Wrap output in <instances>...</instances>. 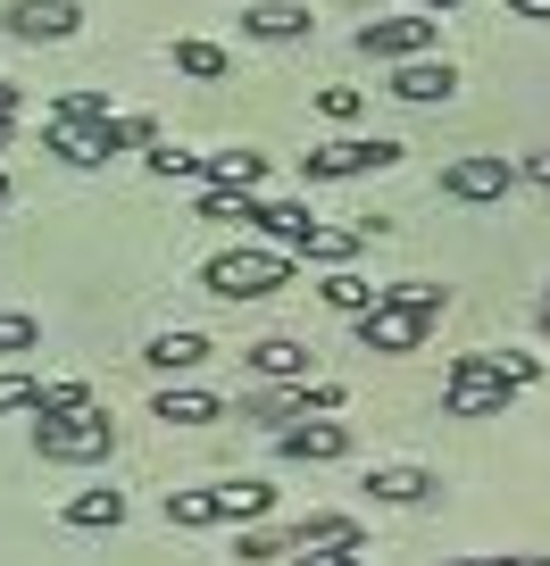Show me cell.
I'll use <instances>...</instances> for the list:
<instances>
[{
  "label": "cell",
  "mask_w": 550,
  "mask_h": 566,
  "mask_svg": "<svg viewBox=\"0 0 550 566\" xmlns=\"http://www.w3.org/2000/svg\"><path fill=\"white\" fill-rule=\"evenodd\" d=\"M426 325H434V317H417V308H401V301H384V292H375V308L359 317V350L401 358V350H417V342H426Z\"/></svg>",
  "instance_id": "cell-7"
},
{
  "label": "cell",
  "mask_w": 550,
  "mask_h": 566,
  "mask_svg": "<svg viewBox=\"0 0 550 566\" xmlns=\"http://www.w3.org/2000/svg\"><path fill=\"white\" fill-rule=\"evenodd\" d=\"M151 176H167V184H176V176H193V184H200V150H176V142H151Z\"/></svg>",
  "instance_id": "cell-31"
},
{
  "label": "cell",
  "mask_w": 550,
  "mask_h": 566,
  "mask_svg": "<svg viewBox=\"0 0 550 566\" xmlns=\"http://www.w3.org/2000/svg\"><path fill=\"white\" fill-rule=\"evenodd\" d=\"M384 167H401V142L384 134H342V142H318L301 159L309 184H351V176H384Z\"/></svg>",
  "instance_id": "cell-4"
},
{
  "label": "cell",
  "mask_w": 550,
  "mask_h": 566,
  "mask_svg": "<svg viewBox=\"0 0 550 566\" xmlns=\"http://www.w3.org/2000/svg\"><path fill=\"white\" fill-rule=\"evenodd\" d=\"M234 558H242V566H284V558H292V533H267V525H250L242 542H234Z\"/></svg>",
  "instance_id": "cell-26"
},
{
  "label": "cell",
  "mask_w": 550,
  "mask_h": 566,
  "mask_svg": "<svg viewBox=\"0 0 550 566\" xmlns=\"http://www.w3.org/2000/svg\"><path fill=\"white\" fill-rule=\"evenodd\" d=\"M509 184H517V159H509V150H467V159L443 167V192L467 200V209H492V200H509Z\"/></svg>",
  "instance_id": "cell-5"
},
{
  "label": "cell",
  "mask_w": 550,
  "mask_h": 566,
  "mask_svg": "<svg viewBox=\"0 0 550 566\" xmlns=\"http://www.w3.org/2000/svg\"><path fill=\"white\" fill-rule=\"evenodd\" d=\"M367 500H384V509H426V500H434V475H426V467H375V475H367Z\"/></svg>",
  "instance_id": "cell-16"
},
{
  "label": "cell",
  "mask_w": 550,
  "mask_h": 566,
  "mask_svg": "<svg viewBox=\"0 0 550 566\" xmlns=\"http://www.w3.org/2000/svg\"><path fill=\"white\" fill-rule=\"evenodd\" d=\"M450 92H459V67H450V59H401V67H392V101H408V108H434V101H450Z\"/></svg>",
  "instance_id": "cell-9"
},
{
  "label": "cell",
  "mask_w": 550,
  "mask_h": 566,
  "mask_svg": "<svg viewBox=\"0 0 550 566\" xmlns=\"http://www.w3.org/2000/svg\"><path fill=\"white\" fill-rule=\"evenodd\" d=\"M276 450L301 459V467H334V459H351V424L342 417H292L284 433H276Z\"/></svg>",
  "instance_id": "cell-8"
},
{
  "label": "cell",
  "mask_w": 550,
  "mask_h": 566,
  "mask_svg": "<svg viewBox=\"0 0 550 566\" xmlns=\"http://www.w3.org/2000/svg\"><path fill=\"white\" fill-rule=\"evenodd\" d=\"M417 9H426V18H443V9H467V0H417Z\"/></svg>",
  "instance_id": "cell-40"
},
{
  "label": "cell",
  "mask_w": 550,
  "mask_h": 566,
  "mask_svg": "<svg viewBox=\"0 0 550 566\" xmlns=\"http://www.w3.org/2000/svg\"><path fill=\"white\" fill-rule=\"evenodd\" d=\"M292 549H367V525L342 516V509H318V516L292 525Z\"/></svg>",
  "instance_id": "cell-13"
},
{
  "label": "cell",
  "mask_w": 550,
  "mask_h": 566,
  "mask_svg": "<svg viewBox=\"0 0 550 566\" xmlns=\"http://www.w3.org/2000/svg\"><path fill=\"white\" fill-rule=\"evenodd\" d=\"M209 500H217V525H259V516L276 509V483H259V475H242V483H209Z\"/></svg>",
  "instance_id": "cell-15"
},
{
  "label": "cell",
  "mask_w": 550,
  "mask_h": 566,
  "mask_svg": "<svg viewBox=\"0 0 550 566\" xmlns=\"http://www.w3.org/2000/svg\"><path fill=\"white\" fill-rule=\"evenodd\" d=\"M542 325H550V292H542Z\"/></svg>",
  "instance_id": "cell-42"
},
{
  "label": "cell",
  "mask_w": 550,
  "mask_h": 566,
  "mask_svg": "<svg viewBox=\"0 0 550 566\" xmlns=\"http://www.w3.org/2000/svg\"><path fill=\"white\" fill-rule=\"evenodd\" d=\"M151 367H159V375H193L200 367V358H209V342H200V334H184V325H176V334H151Z\"/></svg>",
  "instance_id": "cell-20"
},
{
  "label": "cell",
  "mask_w": 550,
  "mask_h": 566,
  "mask_svg": "<svg viewBox=\"0 0 550 566\" xmlns=\"http://www.w3.org/2000/svg\"><path fill=\"white\" fill-rule=\"evenodd\" d=\"M242 367H250V375H267V384H309V350H301V342H284V334L250 342Z\"/></svg>",
  "instance_id": "cell-14"
},
{
  "label": "cell",
  "mask_w": 550,
  "mask_h": 566,
  "mask_svg": "<svg viewBox=\"0 0 550 566\" xmlns=\"http://www.w3.org/2000/svg\"><path fill=\"white\" fill-rule=\"evenodd\" d=\"M250 233H267V242H301V233H309V209H301V200H259V209H250Z\"/></svg>",
  "instance_id": "cell-22"
},
{
  "label": "cell",
  "mask_w": 550,
  "mask_h": 566,
  "mask_svg": "<svg viewBox=\"0 0 550 566\" xmlns=\"http://www.w3.org/2000/svg\"><path fill=\"white\" fill-rule=\"evenodd\" d=\"M318 292H325V308H342V317H367L384 283H367V275H359V266H334V275H325Z\"/></svg>",
  "instance_id": "cell-21"
},
{
  "label": "cell",
  "mask_w": 550,
  "mask_h": 566,
  "mask_svg": "<svg viewBox=\"0 0 550 566\" xmlns=\"http://www.w3.org/2000/svg\"><path fill=\"white\" fill-rule=\"evenodd\" d=\"M34 400H42V384H34V375H18V367L0 375V408H34Z\"/></svg>",
  "instance_id": "cell-34"
},
{
  "label": "cell",
  "mask_w": 550,
  "mask_h": 566,
  "mask_svg": "<svg viewBox=\"0 0 550 566\" xmlns=\"http://www.w3.org/2000/svg\"><path fill=\"white\" fill-rule=\"evenodd\" d=\"M517 176H526V184H542V192H550V150H526V159H517Z\"/></svg>",
  "instance_id": "cell-36"
},
{
  "label": "cell",
  "mask_w": 550,
  "mask_h": 566,
  "mask_svg": "<svg viewBox=\"0 0 550 566\" xmlns=\"http://www.w3.org/2000/svg\"><path fill=\"white\" fill-rule=\"evenodd\" d=\"M0 142H9V125H0Z\"/></svg>",
  "instance_id": "cell-43"
},
{
  "label": "cell",
  "mask_w": 550,
  "mask_h": 566,
  "mask_svg": "<svg viewBox=\"0 0 550 566\" xmlns=\"http://www.w3.org/2000/svg\"><path fill=\"white\" fill-rule=\"evenodd\" d=\"M542 384V358L533 350H467L443 384V417H500L509 391Z\"/></svg>",
  "instance_id": "cell-1"
},
{
  "label": "cell",
  "mask_w": 550,
  "mask_h": 566,
  "mask_svg": "<svg viewBox=\"0 0 550 566\" xmlns=\"http://www.w3.org/2000/svg\"><path fill=\"white\" fill-rule=\"evenodd\" d=\"M284 283H292V259L284 250H259V242L217 250V259L200 266V292H217V301H267V292H284Z\"/></svg>",
  "instance_id": "cell-2"
},
{
  "label": "cell",
  "mask_w": 550,
  "mask_h": 566,
  "mask_svg": "<svg viewBox=\"0 0 550 566\" xmlns=\"http://www.w3.org/2000/svg\"><path fill=\"white\" fill-rule=\"evenodd\" d=\"M318 108H325L334 125H351V117H359V84H325V92H318Z\"/></svg>",
  "instance_id": "cell-33"
},
{
  "label": "cell",
  "mask_w": 550,
  "mask_h": 566,
  "mask_svg": "<svg viewBox=\"0 0 550 566\" xmlns=\"http://www.w3.org/2000/svg\"><path fill=\"white\" fill-rule=\"evenodd\" d=\"M434 42H443V18H367L359 25V51L392 59V67H401V59H426Z\"/></svg>",
  "instance_id": "cell-6"
},
{
  "label": "cell",
  "mask_w": 550,
  "mask_h": 566,
  "mask_svg": "<svg viewBox=\"0 0 550 566\" xmlns=\"http://www.w3.org/2000/svg\"><path fill=\"white\" fill-rule=\"evenodd\" d=\"M284 566H367V558H359V549H292Z\"/></svg>",
  "instance_id": "cell-35"
},
{
  "label": "cell",
  "mask_w": 550,
  "mask_h": 566,
  "mask_svg": "<svg viewBox=\"0 0 550 566\" xmlns=\"http://www.w3.org/2000/svg\"><path fill=\"white\" fill-rule=\"evenodd\" d=\"M167 525H176V533L217 525V500H209V483H193V492H167Z\"/></svg>",
  "instance_id": "cell-25"
},
{
  "label": "cell",
  "mask_w": 550,
  "mask_h": 566,
  "mask_svg": "<svg viewBox=\"0 0 550 566\" xmlns=\"http://www.w3.org/2000/svg\"><path fill=\"white\" fill-rule=\"evenodd\" d=\"M0 209H9V176H0Z\"/></svg>",
  "instance_id": "cell-41"
},
{
  "label": "cell",
  "mask_w": 550,
  "mask_h": 566,
  "mask_svg": "<svg viewBox=\"0 0 550 566\" xmlns=\"http://www.w3.org/2000/svg\"><path fill=\"white\" fill-rule=\"evenodd\" d=\"M342 408V384H318V375H309L301 384V417H334Z\"/></svg>",
  "instance_id": "cell-32"
},
{
  "label": "cell",
  "mask_w": 550,
  "mask_h": 566,
  "mask_svg": "<svg viewBox=\"0 0 550 566\" xmlns=\"http://www.w3.org/2000/svg\"><path fill=\"white\" fill-rule=\"evenodd\" d=\"M34 450H42V459H59V467H92V459L117 450V424H108L101 400L75 408V417H34Z\"/></svg>",
  "instance_id": "cell-3"
},
{
  "label": "cell",
  "mask_w": 550,
  "mask_h": 566,
  "mask_svg": "<svg viewBox=\"0 0 550 566\" xmlns=\"http://www.w3.org/2000/svg\"><path fill=\"white\" fill-rule=\"evenodd\" d=\"M309 25H318V18H309L301 0H250V9H242V34H259V42H301Z\"/></svg>",
  "instance_id": "cell-12"
},
{
  "label": "cell",
  "mask_w": 550,
  "mask_h": 566,
  "mask_svg": "<svg viewBox=\"0 0 550 566\" xmlns=\"http://www.w3.org/2000/svg\"><path fill=\"white\" fill-rule=\"evenodd\" d=\"M51 117H68V125H108L117 108H108V92H68V101H59Z\"/></svg>",
  "instance_id": "cell-29"
},
{
  "label": "cell",
  "mask_w": 550,
  "mask_h": 566,
  "mask_svg": "<svg viewBox=\"0 0 550 566\" xmlns=\"http://www.w3.org/2000/svg\"><path fill=\"white\" fill-rule=\"evenodd\" d=\"M476 566H550L542 549H492V558H476Z\"/></svg>",
  "instance_id": "cell-37"
},
{
  "label": "cell",
  "mask_w": 550,
  "mask_h": 566,
  "mask_svg": "<svg viewBox=\"0 0 550 566\" xmlns=\"http://www.w3.org/2000/svg\"><path fill=\"white\" fill-rule=\"evenodd\" d=\"M226 67H234V59L217 51V42H200V34H184V42H176V75H193V84H217Z\"/></svg>",
  "instance_id": "cell-24"
},
{
  "label": "cell",
  "mask_w": 550,
  "mask_h": 566,
  "mask_svg": "<svg viewBox=\"0 0 550 566\" xmlns=\"http://www.w3.org/2000/svg\"><path fill=\"white\" fill-rule=\"evenodd\" d=\"M9 117H18V84H0V125H9Z\"/></svg>",
  "instance_id": "cell-39"
},
{
  "label": "cell",
  "mask_w": 550,
  "mask_h": 566,
  "mask_svg": "<svg viewBox=\"0 0 550 566\" xmlns=\"http://www.w3.org/2000/svg\"><path fill=\"white\" fill-rule=\"evenodd\" d=\"M384 301H401V308H417V317H443V283H384Z\"/></svg>",
  "instance_id": "cell-28"
},
{
  "label": "cell",
  "mask_w": 550,
  "mask_h": 566,
  "mask_svg": "<svg viewBox=\"0 0 550 566\" xmlns=\"http://www.w3.org/2000/svg\"><path fill=\"white\" fill-rule=\"evenodd\" d=\"M151 417H167V424H217L226 408H217V391H193V384H167L159 400H151Z\"/></svg>",
  "instance_id": "cell-18"
},
{
  "label": "cell",
  "mask_w": 550,
  "mask_h": 566,
  "mask_svg": "<svg viewBox=\"0 0 550 566\" xmlns=\"http://www.w3.org/2000/svg\"><path fill=\"white\" fill-rule=\"evenodd\" d=\"M68 525H75V533H117V525H125V492H117V483L75 492V500H68Z\"/></svg>",
  "instance_id": "cell-17"
},
{
  "label": "cell",
  "mask_w": 550,
  "mask_h": 566,
  "mask_svg": "<svg viewBox=\"0 0 550 566\" xmlns=\"http://www.w3.org/2000/svg\"><path fill=\"white\" fill-rule=\"evenodd\" d=\"M242 417L250 424H267V433H284L292 417H301V384H276V391H250L242 400Z\"/></svg>",
  "instance_id": "cell-23"
},
{
  "label": "cell",
  "mask_w": 550,
  "mask_h": 566,
  "mask_svg": "<svg viewBox=\"0 0 550 566\" xmlns=\"http://www.w3.org/2000/svg\"><path fill=\"white\" fill-rule=\"evenodd\" d=\"M200 184H209V192H259L267 159L259 150H200Z\"/></svg>",
  "instance_id": "cell-11"
},
{
  "label": "cell",
  "mask_w": 550,
  "mask_h": 566,
  "mask_svg": "<svg viewBox=\"0 0 550 566\" xmlns=\"http://www.w3.org/2000/svg\"><path fill=\"white\" fill-rule=\"evenodd\" d=\"M18 350H42V317H25V308H0V358Z\"/></svg>",
  "instance_id": "cell-27"
},
{
  "label": "cell",
  "mask_w": 550,
  "mask_h": 566,
  "mask_svg": "<svg viewBox=\"0 0 550 566\" xmlns=\"http://www.w3.org/2000/svg\"><path fill=\"white\" fill-rule=\"evenodd\" d=\"M9 34L18 42H68L75 34V0H9Z\"/></svg>",
  "instance_id": "cell-10"
},
{
  "label": "cell",
  "mask_w": 550,
  "mask_h": 566,
  "mask_svg": "<svg viewBox=\"0 0 550 566\" xmlns=\"http://www.w3.org/2000/svg\"><path fill=\"white\" fill-rule=\"evenodd\" d=\"M509 18H533V25H550V0H509Z\"/></svg>",
  "instance_id": "cell-38"
},
{
  "label": "cell",
  "mask_w": 550,
  "mask_h": 566,
  "mask_svg": "<svg viewBox=\"0 0 550 566\" xmlns=\"http://www.w3.org/2000/svg\"><path fill=\"white\" fill-rule=\"evenodd\" d=\"M292 250H301V259H318V266H351V259H359V233H351V226H318V217H309V233H301Z\"/></svg>",
  "instance_id": "cell-19"
},
{
  "label": "cell",
  "mask_w": 550,
  "mask_h": 566,
  "mask_svg": "<svg viewBox=\"0 0 550 566\" xmlns=\"http://www.w3.org/2000/svg\"><path fill=\"white\" fill-rule=\"evenodd\" d=\"M75 408H92V384H42L34 417H75Z\"/></svg>",
  "instance_id": "cell-30"
}]
</instances>
